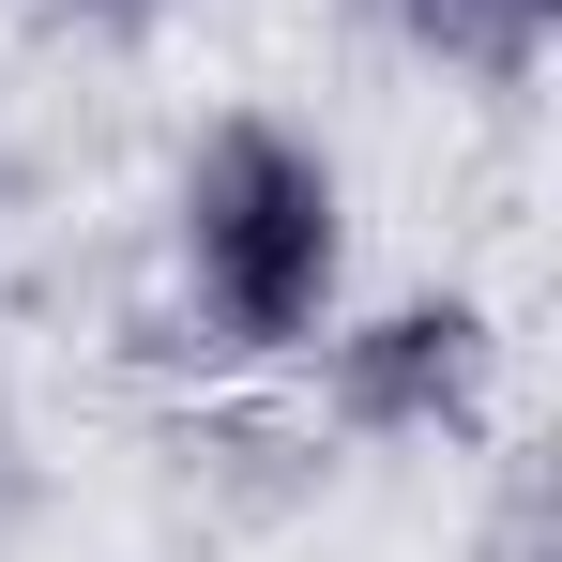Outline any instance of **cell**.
<instances>
[{
	"mask_svg": "<svg viewBox=\"0 0 562 562\" xmlns=\"http://www.w3.org/2000/svg\"><path fill=\"white\" fill-rule=\"evenodd\" d=\"M411 15H426L457 61H486V77H517V61L548 46V0H411Z\"/></svg>",
	"mask_w": 562,
	"mask_h": 562,
	"instance_id": "3",
	"label": "cell"
},
{
	"mask_svg": "<svg viewBox=\"0 0 562 562\" xmlns=\"http://www.w3.org/2000/svg\"><path fill=\"white\" fill-rule=\"evenodd\" d=\"M77 15H122V31H137V15H168V0H77Z\"/></svg>",
	"mask_w": 562,
	"mask_h": 562,
	"instance_id": "4",
	"label": "cell"
},
{
	"mask_svg": "<svg viewBox=\"0 0 562 562\" xmlns=\"http://www.w3.org/2000/svg\"><path fill=\"white\" fill-rule=\"evenodd\" d=\"M168 259H183V319L228 366H289L350 319V168L274 106H228L183 137Z\"/></svg>",
	"mask_w": 562,
	"mask_h": 562,
	"instance_id": "1",
	"label": "cell"
},
{
	"mask_svg": "<svg viewBox=\"0 0 562 562\" xmlns=\"http://www.w3.org/2000/svg\"><path fill=\"white\" fill-rule=\"evenodd\" d=\"M319 366H335V411L366 441H426V426H471V395H486V319L471 304H380V319L319 335Z\"/></svg>",
	"mask_w": 562,
	"mask_h": 562,
	"instance_id": "2",
	"label": "cell"
}]
</instances>
